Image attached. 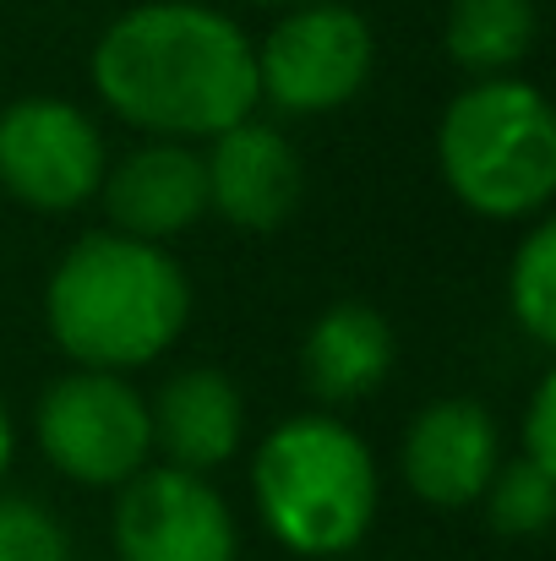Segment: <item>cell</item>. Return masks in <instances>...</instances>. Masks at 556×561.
<instances>
[{
	"label": "cell",
	"instance_id": "9c48e42d",
	"mask_svg": "<svg viewBox=\"0 0 556 561\" xmlns=\"http://www.w3.org/2000/svg\"><path fill=\"white\" fill-rule=\"evenodd\" d=\"M497 469V420L475 398H442L404 436V480L431 507H469Z\"/></svg>",
	"mask_w": 556,
	"mask_h": 561
},
{
	"label": "cell",
	"instance_id": "ba28073f",
	"mask_svg": "<svg viewBox=\"0 0 556 561\" xmlns=\"http://www.w3.org/2000/svg\"><path fill=\"white\" fill-rule=\"evenodd\" d=\"M121 561H235V518L191 469H137L115 507Z\"/></svg>",
	"mask_w": 556,
	"mask_h": 561
},
{
	"label": "cell",
	"instance_id": "8992f818",
	"mask_svg": "<svg viewBox=\"0 0 556 561\" xmlns=\"http://www.w3.org/2000/svg\"><path fill=\"white\" fill-rule=\"evenodd\" d=\"M371 77V27L361 11L311 0L284 16L257 55V93H268L290 115L339 110Z\"/></svg>",
	"mask_w": 556,
	"mask_h": 561
},
{
	"label": "cell",
	"instance_id": "7c38bea8",
	"mask_svg": "<svg viewBox=\"0 0 556 561\" xmlns=\"http://www.w3.org/2000/svg\"><path fill=\"white\" fill-rule=\"evenodd\" d=\"M154 442L170 453L175 469H218L235 458L240 447V392L224 371H181L175 381H164L159 403L148 409Z\"/></svg>",
	"mask_w": 556,
	"mask_h": 561
},
{
	"label": "cell",
	"instance_id": "e0dca14e",
	"mask_svg": "<svg viewBox=\"0 0 556 561\" xmlns=\"http://www.w3.org/2000/svg\"><path fill=\"white\" fill-rule=\"evenodd\" d=\"M0 561H71L66 529L33 502H0Z\"/></svg>",
	"mask_w": 556,
	"mask_h": 561
},
{
	"label": "cell",
	"instance_id": "d6986e66",
	"mask_svg": "<svg viewBox=\"0 0 556 561\" xmlns=\"http://www.w3.org/2000/svg\"><path fill=\"white\" fill-rule=\"evenodd\" d=\"M5 463H11V425H5V409H0V474H5Z\"/></svg>",
	"mask_w": 556,
	"mask_h": 561
},
{
	"label": "cell",
	"instance_id": "7a4b0ae2",
	"mask_svg": "<svg viewBox=\"0 0 556 561\" xmlns=\"http://www.w3.org/2000/svg\"><path fill=\"white\" fill-rule=\"evenodd\" d=\"M181 267L132 234H88L49 278V333L88 371H132L159 360L185 328Z\"/></svg>",
	"mask_w": 556,
	"mask_h": 561
},
{
	"label": "cell",
	"instance_id": "52a82bcc",
	"mask_svg": "<svg viewBox=\"0 0 556 561\" xmlns=\"http://www.w3.org/2000/svg\"><path fill=\"white\" fill-rule=\"evenodd\" d=\"M104 181L93 121L60 99H22L0 115V186L38 213H66Z\"/></svg>",
	"mask_w": 556,
	"mask_h": 561
},
{
	"label": "cell",
	"instance_id": "2e32d148",
	"mask_svg": "<svg viewBox=\"0 0 556 561\" xmlns=\"http://www.w3.org/2000/svg\"><path fill=\"white\" fill-rule=\"evenodd\" d=\"M486 491H491V524H497L502 535H541V529L552 524L556 474L535 469L530 458H519V463H508V469L497 463L491 480H486Z\"/></svg>",
	"mask_w": 556,
	"mask_h": 561
},
{
	"label": "cell",
	"instance_id": "5bb4252c",
	"mask_svg": "<svg viewBox=\"0 0 556 561\" xmlns=\"http://www.w3.org/2000/svg\"><path fill=\"white\" fill-rule=\"evenodd\" d=\"M535 0H453L447 55L464 71H508L535 44Z\"/></svg>",
	"mask_w": 556,
	"mask_h": 561
},
{
	"label": "cell",
	"instance_id": "9a60e30c",
	"mask_svg": "<svg viewBox=\"0 0 556 561\" xmlns=\"http://www.w3.org/2000/svg\"><path fill=\"white\" fill-rule=\"evenodd\" d=\"M513 317L535 344H556V224H541L513 256Z\"/></svg>",
	"mask_w": 556,
	"mask_h": 561
},
{
	"label": "cell",
	"instance_id": "6da1fadb",
	"mask_svg": "<svg viewBox=\"0 0 556 561\" xmlns=\"http://www.w3.org/2000/svg\"><path fill=\"white\" fill-rule=\"evenodd\" d=\"M104 104L164 137H218L257 104V55L246 33L191 0L126 11L93 49Z\"/></svg>",
	"mask_w": 556,
	"mask_h": 561
},
{
	"label": "cell",
	"instance_id": "277c9868",
	"mask_svg": "<svg viewBox=\"0 0 556 561\" xmlns=\"http://www.w3.org/2000/svg\"><path fill=\"white\" fill-rule=\"evenodd\" d=\"M436 148L447 186L486 218H524L556 191V121L530 82L491 77L458 93Z\"/></svg>",
	"mask_w": 556,
	"mask_h": 561
},
{
	"label": "cell",
	"instance_id": "8fae6325",
	"mask_svg": "<svg viewBox=\"0 0 556 561\" xmlns=\"http://www.w3.org/2000/svg\"><path fill=\"white\" fill-rule=\"evenodd\" d=\"M104 213L115 234L164 240L207 213V164L191 148H143L104 181Z\"/></svg>",
	"mask_w": 556,
	"mask_h": 561
},
{
	"label": "cell",
	"instance_id": "ffe728a7",
	"mask_svg": "<svg viewBox=\"0 0 556 561\" xmlns=\"http://www.w3.org/2000/svg\"><path fill=\"white\" fill-rule=\"evenodd\" d=\"M257 5H306V0H257Z\"/></svg>",
	"mask_w": 556,
	"mask_h": 561
},
{
	"label": "cell",
	"instance_id": "4fadbf2b",
	"mask_svg": "<svg viewBox=\"0 0 556 561\" xmlns=\"http://www.w3.org/2000/svg\"><path fill=\"white\" fill-rule=\"evenodd\" d=\"M306 387L322 403L366 398L393 366V333L371 306H333L306 339Z\"/></svg>",
	"mask_w": 556,
	"mask_h": 561
},
{
	"label": "cell",
	"instance_id": "ac0fdd59",
	"mask_svg": "<svg viewBox=\"0 0 556 561\" xmlns=\"http://www.w3.org/2000/svg\"><path fill=\"white\" fill-rule=\"evenodd\" d=\"M524 447H530L524 458L535 469L556 474V376H546L535 387V403H530V420H524Z\"/></svg>",
	"mask_w": 556,
	"mask_h": 561
},
{
	"label": "cell",
	"instance_id": "30bf717a",
	"mask_svg": "<svg viewBox=\"0 0 556 561\" xmlns=\"http://www.w3.org/2000/svg\"><path fill=\"white\" fill-rule=\"evenodd\" d=\"M207 164V202L240 229H279L300 202V159L295 148L257 121H235L218 131Z\"/></svg>",
	"mask_w": 556,
	"mask_h": 561
},
{
	"label": "cell",
	"instance_id": "3957f363",
	"mask_svg": "<svg viewBox=\"0 0 556 561\" xmlns=\"http://www.w3.org/2000/svg\"><path fill=\"white\" fill-rule=\"evenodd\" d=\"M268 529L295 557H339L361 546L376 513V469L366 442L339 420H284L251 469Z\"/></svg>",
	"mask_w": 556,
	"mask_h": 561
},
{
	"label": "cell",
	"instance_id": "5b68a950",
	"mask_svg": "<svg viewBox=\"0 0 556 561\" xmlns=\"http://www.w3.org/2000/svg\"><path fill=\"white\" fill-rule=\"evenodd\" d=\"M38 442L60 474L82 485H126L154 453V425L148 403L115 371H77L44 392Z\"/></svg>",
	"mask_w": 556,
	"mask_h": 561
}]
</instances>
